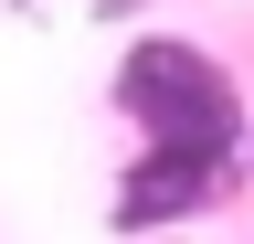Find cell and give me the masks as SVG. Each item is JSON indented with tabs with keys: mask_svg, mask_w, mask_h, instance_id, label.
I'll return each mask as SVG.
<instances>
[{
	"mask_svg": "<svg viewBox=\"0 0 254 244\" xmlns=\"http://www.w3.org/2000/svg\"><path fill=\"white\" fill-rule=\"evenodd\" d=\"M117 117L138 128V149H222L233 160L244 149V85L233 64H212L201 43H180V32H138L117 53Z\"/></svg>",
	"mask_w": 254,
	"mask_h": 244,
	"instance_id": "6da1fadb",
	"label": "cell"
},
{
	"mask_svg": "<svg viewBox=\"0 0 254 244\" xmlns=\"http://www.w3.org/2000/svg\"><path fill=\"white\" fill-rule=\"evenodd\" d=\"M222 191H233V160L222 149H138V160L117 170V234H170L190 223V212H212Z\"/></svg>",
	"mask_w": 254,
	"mask_h": 244,
	"instance_id": "7a4b0ae2",
	"label": "cell"
}]
</instances>
